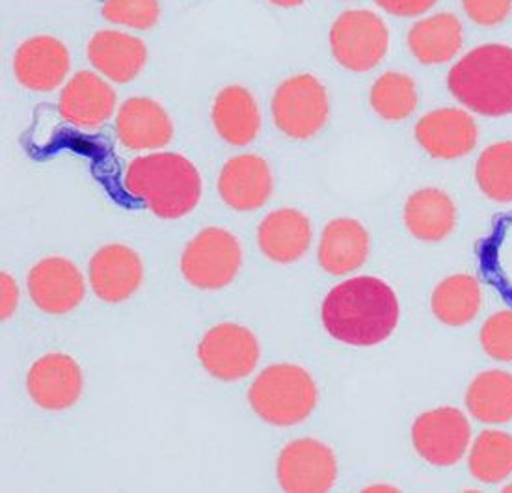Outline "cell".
Here are the masks:
<instances>
[{
	"mask_svg": "<svg viewBox=\"0 0 512 493\" xmlns=\"http://www.w3.org/2000/svg\"><path fill=\"white\" fill-rule=\"evenodd\" d=\"M324 328L352 347H375L399 322V302L386 281L358 276L334 287L323 302Z\"/></svg>",
	"mask_w": 512,
	"mask_h": 493,
	"instance_id": "obj_1",
	"label": "cell"
},
{
	"mask_svg": "<svg viewBox=\"0 0 512 493\" xmlns=\"http://www.w3.org/2000/svg\"><path fill=\"white\" fill-rule=\"evenodd\" d=\"M125 188L164 220L183 218L202 198L200 172L177 153H151L133 160L125 174Z\"/></svg>",
	"mask_w": 512,
	"mask_h": 493,
	"instance_id": "obj_2",
	"label": "cell"
},
{
	"mask_svg": "<svg viewBox=\"0 0 512 493\" xmlns=\"http://www.w3.org/2000/svg\"><path fill=\"white\" fill-rule=\"evenodd\" d=\"M453 97L475 114L501 118L512 114V49L488 43L466 54L447 75Z\"/></svg>",
	"mask_w": 512,
	"mask_h": 493,
	"instance_id": "obj_3",
	"label": "cell"
},
{
	"mask_svg": "<svg viewBox=\"0 0 512 493\" xmlns=\"http://www.w3.org/2000/svg\"><path fill=\"white\" fill-rule=\"evenodd\" d=\"M252 410L274 427H293L310 417L317 404L311 374L291 363L270 365L248 391Z\"/></svg>",
	"mask_w": 512,
	"mask_h": 493,
	"instance_id": "obj_4",
	"label": "cell"
},
{
	"mask_svg": "<svg viewBox=\"0 0 512 493\" xmlns=\"http://www.w3.org/2000/svg\"><path fill=\"white\" fill-rule=\"evenodd\" d=\"M390 32L369 10H347L330 28V51L337 64L354 73H367L388 53Z\"/></svg>",
	"mask_w": 512,
	"mask_h": 493,
	"instance_id": "obj_5",
	"label": "cell"
},
{
	"mask_svg": "<svg viewBox=\"0 0 512 493\" xmlns=\"http://www.w3.org/2000/svg\"><path fill=\"white\" fill-rule=\"evenodd\" d=\"M272 120L285 136L308 140L319 133L328 120L326 88L313 75H297L283 80L272 95Z\"/></svg>",
	"mask_w": 512,
	"mask_h": 493,
	"instance_id": "obj_6",
	"label": "cell"
},
{
	"mask_svg": "<svg viewBox=\"0 0 512 493\" xmlns=\"http://www.w3.org/2000/svg\"><path fill=\"white\" fill-rule=\"evenodd\" d=\"M241 246L230 231L207 227L190 240L181 255V272L190 285L218 291L230 285L241 268Z\"/></svg>",
	"mask_w": 512,
	"mask_h": 493,
	"instance_id": "obj_7",
	"label": "cell"
},
{
	"mask_svg": "<svg viewBox=\"0 0 512 493\" xmlns=\"http://www.w3.org/2000/svg\"><path fill=\"white\" fill-rule=\"evenodd\" d=\"M470 440L468 417L451 406L419 415L412 427L414 449L431 466H455L466 454Z\"/></svg>",
	"mask_w": 512,
	"mask_h": 493,
	"instance_id": "obj_8",
	"label": "cell"
},
{
	"mask_svg": "<svg viewBox=\"0 0 512 493\" xmlns=\"http://www.w3.org/2000/svg\"><path fill=\"white\" fill-rule=\"evenodd\" d=\"M198 358L203 369L216 380L237 382L256 369L259 343L248 328L226 322L203 335Z\"/></svg>",
	"mask_w": 512,
	"mask_h": 493,
	"instance_id": "obj_9",
	"label": "cell"
},
{
	"mask_svg": "<svg viewBox=\"0 0 512 493\" xmlns=\"http://www.w3.org/2000/svg\"><path fill=\"white\" fill-rule=\"evenodd\" d=\"M276 469L280 486L289 493L328 492L337 477L336 456L332 449L311 438L287 443Z\"/></svg>",
	"mask_w": 512,
	"mask_h": 493,
	"instance_id": "obj_10",
	"label": "cell"
},
{
	"mask_svg": "<svg viewBox=\"0 0 512 493\" xmlns=\"http://www.w3.org/2000/svg\"><path fill=\"white\" fill-rule=\"evenodd\" d=\"M84 280L64 257H47L28 272V294L34 306L49 315H64L81 306Z\"/></svg>",
	"mask_w": 512,
	"mask_h": 493,
	"instance_id": "obj_11",
	"label": "cell"
},
{
	"mask_svg": "<svg viewBox=\"0 0 512 493\" xmlns=\"http://www.w3.org/2000/svg\"><path fill=\"white\" fill-rule=\"evenodd\" d=\"M95 296L108 304H120L138 291L144 280L140 255L123 244H107L95 252L88 267Z\"/></svg>",
	"mask_w": 512,
	"mask_h": 493,
	"instance_id": "obj_12",
	"label": "cell"
},
{
	"mask_svg": "<svg viewBox=\"0 0 512 493\" xmlns=\"http://www.w3.org/2000/svg\"><path fill=\"white\" fill-rule=\"evenodd\" d=\"M82 386L81 367L68 354H47L28 371V395L43 410H68L81 397Z\"/></svg>",
	"mask_w": 512,
	"mask_h": 493,
	"instance_id": "obj_13",
	"label": "cell"
},
{
	"mask_svg": "<svg viewBox=\"0 0 512 493\" xmlns=\"http://www.w3.org/2000/svg\"><path fill=\"white\" fill-rule=\"evenodd\" d=\"M66 45L53 36H34L23 41L14 54L15 79L32 92H53L69 73Z\"/></svg>",
	"mask_w": 512,
	"mask_h": 493,
	"instance_id": "obj_14",
	"label": "cell"
},
{
	"mask_svg": "<svg viewBox=\"0 0 512 493\" xmlns=\"http://www.w3.org/2000/svg\"><path fill=\"white\" fill-rule=\"evenodd\" d=\"M416 140L434 159H460L477 144V125L460 108H438L416 123Z\"/></svg>",
	"mask_w": 512,
	"mask_h": 493,
	"instance_id": "obj_15",
	"label": "cell"
},
{
	"mask_svg": "<svg viewBox=\"0 0 512 493\" xmlns=\"http://www.w3.org/2000/svg\"><path fill=\"white\" fill-rule=\"evenodd\" d=\"M116 105L118 95L108 82L92 71H79L64 86L58 112L62 120L79 129H97L110 120Z\"/></svg>",
	"mask_w": 512,
	"mask_h": 493,
	"instance_id": "obj_16",
	"label": "cell"
},
{
	"mask_svg": "<svg viewBox=\"0 0 512 493\" xmlns=\"http://www.w3.org/2000/svg\"><path fill=\"white\" fill-rule=\"evenodd\" d=\"M218 194L233 211H256L269 201L272 174L257 155H237L228 160L218 177Z\"/></svg>",
	"mask_w": 512,
	"mask_h": 493,
	"instance_id": "obj_17",
	"label": "cell"
},
{
	"mask_svg": "<svg viewBox=\"0 0 512 493\" xmlns=\"http://www.w3.org/2000/svg\"><path fill=\"white\" fill-rule=\"evenodd\" d=\"M116 133L125 149L148 151L168 146L174 136V125L157 101L131 97L118 110Z\"/></svg>",
	"mask_w": 512,
	"mask_h": 493,
	"instance_id": "obj_18",
	"label": "cell"
},
{
	"mask_svg": "<svg viewBox=\"0 0 512 493\" xmlns=\"http://www.w3.org/2000/svg\"><path fill=\"white\" fill-rule=\"evenodd\" d=\"M90 64L118 84L135 80L148 62L146 43L118 30H99L88 43Z\"/></svg>",
	"mask_w": 512,
	"mask_h": 493,
	"instance_id": "obj_19",
	"label": "cell"
},
{
	"mask_svg": "<svg viewBox=\"0 0 512 493\" xmlns=\"http://www.w3.org/2000/svg\"><path fill=\"white\" fill-rule=\"evenodd\" d=\"M257 244L270 261L280 265L295 263L310 248V220L297 209L272 211L257 227Z\"/></svg>",
	"mask_w": 512,
	"mask_h": 493,
	"instance_id": "obj_20",
	"label": "cell"
},
{
	"mask_svg": "<svg viewBox=\"0 0 512 493\" xmlns=\"http://www.w3.org/2000/svg\"><path fill=\"white\" fill-rule=\"evenodd\" d=\"M369 255V235L352 218H337L326 224L319 242V265L332 276H345L362 268Z\"/></svg>",
	"mask_w": 512,
	"mask_h": 493,
	"instance_id": "obj_21",
	"label": "cell"
},
{
	"mask_svg": "<svg viewBox=\"0 0 512 493\" xmlns=\"http://www.w3.org/2000/svg\"><path fill=\"white\" fill-rule=\"evenodd\" d=\"M213 125L218 136L231 146H248L259 134L261 116L254 95L243 86H228L216 95Z\"/></svg>",
	"mask_w": 512,
	"mask_h": 493,
	"instance_id": "obj_22",
	"label": "cell"
},
{
	"mask_svg": "<svg viewBox=\"0 0 512 493\" xmlns=\"http://www.w3.org/2000/svg\"><path fill=\"white\" fill-rule=\"evenodd\" d=\"M405 224L416 239L440 242L457 224L455 203L444 190L421 188L406 200Z\"/></svg>",
	"mask_w": 512,
	"mask_h": 493,
	"instance_id": "obj_23",
	"label": "cell"
},
{
	"mask_svg": "<svg viewBox=\"0 0 512 493\" xmlns=\"http://www.w3.org/2000/svg\"><path fill=\"white\" fill-rule=\"evenodd\" d=\"M462 25L457 15L442 12L421 19L408 32V49L425 66L445 64L459 54Z\"/></svg>",
	"mask_w": 512,
	"mask_h": 493,
	"instance_id": "obj_24",
	"label": "cell"
},
{
	"mask_svg": "<svg viewBox=\"0 0 512 493\" xmlns=\"http://www.w3.org/2000/svg\"><path fill=\"white\" fill-rule=\"evenodd\" d=\"M483 302L481 285L470 274H455L445 278L434 289L431 307L434 317L445 326L460 328L470 324Z\"/></svg>",
	"mask_w": 512,
	"mask_h": 493,
	"instance_id": "obj_25",
	"label": "cell"
},
{
	"mask_svg": "<svg viewBox=\"0 0 512 493\" xmlns=\"http://www.w3.org/2000/svg\"><path fill=\"white\" fill-rule=\"evenodd\" d=\"M468 412L486 425H505L512 421V374L486 371L475 376L466 391Z\"/></svg>",
	"mask_w": 512,
	"mask_h": 493,
	"instance_id": "obj_26",
	"label": "cell"
},
{
	"mask_svg": "<svg viewBox=\"0 0 512 493\" xmlns=\"http://www.w3.org/2000/svg\"><path fill=\"white\" fill-rule=\"evenodd\" d=\"M468 467L473 479L498 484L512 475V436L501 430H485L473 441Z\"/></svg>",
	"mask_w": 512,
	"mask_h": 493,
	"instance_id": "obj_27",
	"label": "cell"
},
{
	"mask_svg": "<svg viewBox=\"0 0 512 493\" xmlns=\"http://www.w3.org/2000/svg\"><path fill=\"white\" fill-rule=\"evenodd\" d=\"M369 103L382 120H406L418 107L416 82L405 73L386 71L375 80L369 94Z\"/></svg>",
	"mask_w": 512,
	"mask_h": 493,
	"instance_id": "obj_28",
	"label": "cell"
},
{
	"mask_svg": "<svg viewBox=\"0 0 512 493\" xmlns=\"http://www.w3.org/2000/svg\"><path fill=\"white\" fill-rule=\"evenodd\" d=\"M475 179L486 198L511 203L512 142H498L486 147L477 160Z\"/></svg>",
	"mask_w": 512,
	"mask_h": 493,
	"instance_id": "obj_29",
	"label": "cell"
},
{
	"mask_svg": "<svg viewBox=\"0 0 512 493\" xmlns=\"http://www.w3.org/2000/svg\"><path fill=\"white\" fill-rule=\"evenodd\" d=\"M101 14L112 25L149 30L161 15L159 0H103Z\"/></svg>",
	"mask_w": 512,
	"mask_h": 493,
	"instance_id": "obj_30",
	"label": "cell"
},
{
	"mask_svg": "<svg viewBox=\"0 0 512 493\" xmlns=\"http://www.w3.org/2000/svg\"><path fill=\"white\" fill-rule=\"evenodd\" d=\"M479 339L492 360L512 361V311H499L488 317Z\"/></svg>",
	"mask_w": 512,
	"mask_h": 493,
	"instance_id": "obj_31",
	"label": "cell"
},
{
	"mask_svg": "<svg viewBox=\"0 0 512 493\" xmlns=\"http://www.w3.org/2000/svg\"><path fill=\"white\" fill-rule=\"evenodd\" d=\"M462 8L481 27L501 25L512 10V0H462Z\"/></svg>",
	"mask_w": 512,
	"mask_h": 493,
	"instance_id": "obj_32",
	"label": "cell"
},
{
	"mask_svg": "<svg viewBox=\"0 0 512 493\" xmlns=\"http://www.w3.org/2000/svg\"><path fill=\"white\" fill-rule=\"evenodd\" d=\"M384 12L397 17H418L429 12L438 0H375Z\"/></svg>",
	"mask_w": 512,
	"mask_h": 493,
	"instance_id": "obj_33",
	"label": "cell"
},
{
	"mask_svg": "<svg viewBox=\"0 0 512 493\" xmlns=\"http://www.w3.org/2000/svg\"><path fill=\"white\" fill-rule=\"evenodd\" d=\"M0 296H2V319H8L14 313L15 306H17V285H15L14 278H10L8 274L0 276Z\"/></svg>",
	"mask_w": 512,
	"mask_h": 493,
	"instance_id": "obj_34",
	"label": "cell"
},
{
	"mask_svg": "<svg viewBox=\"0 0 512 493\" xmlns=\"http://www.w3.org/2000/svg\"><path fill=\"white\" fill-rule=\"evenodd\" d=\"M270 2L280 8H297V6H302L306 0H270Z\"/></svg>",
	"mask_w": 512,
	"mask_h": 493,
	"instance_id": "obj_35",
	"label": "cell"
},
{
	"mask_svg": "<svg viewBox=\"0 0 512 493\" xmlns=\"http://www.w3.org/2000/svg\"><path fill=\"white\" fill-rule=\"evenodd\" d=\"M503 492L511 493L512 492V484H509V486H505V488H503Z\"/></svg>",
	"mask_w": 512,
	"mask_h": 493,
	"instance_id": "obj_36",
	"label": "cell"
}]
</instances>
